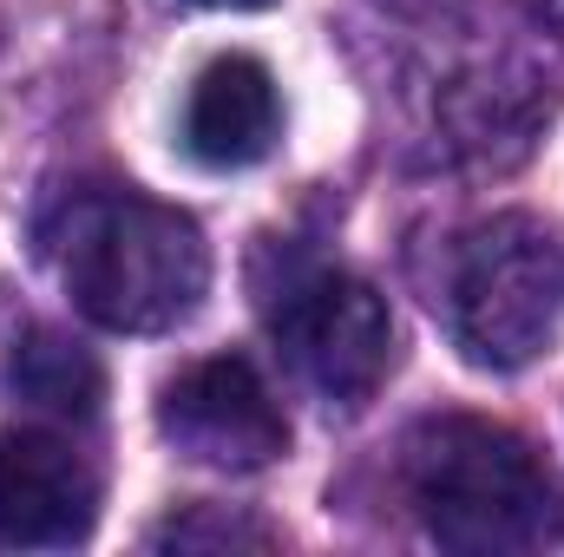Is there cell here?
<instances>
[{
  "label": "cell",
  "mask_w": 564,
  "mask_h": 557,
  "mask_svg": "<svg viewBox=\"0 0 564 557\" xmlns=\"http://www.w3.org/2000/svg\"><path fill=\"white\" fill-rule=\"evenodd\" d=\"M73 308L106 335H164L204 308L210 243L197 217L132 184H86L46 223Z\"/></svg>",
  "instance_id": "cell-1"
},
{
  "label": "cell",
  "mask_w": 564,
  "mask_h": 557,
  "mask_svg": "<svg viewBox=\"0 0 564 557\" xmlns=\"http://www.w3.org/2000/svg\"><path fill=\"white\" fill-rule=\"evenodd\" d=\"M408 492L426 538L466 557L545 551L564 538L558 466L512 426L479 414L421 419L408 439Z\"/></svg>",
  "instance_id": "cell-2"
},
{
  "label": "cell",
  "mask_w": 564,
  "mask_h": 557,
  "mask_svg": "<svg viewBox=\"0 0 564 557\" xmlns=\"http://www.w3.org/2000/svg\"><path fill=\"white\" fill-rule=\"evenodd\" d=\"M446 335L479 374H519L564 335V230L499 210L453 243Z\"/></svg>",
  "instance_id": "cell-3"
},
{
  "label": "cell",
  "mask_w": 564,
  "mask_h": 557,
  "mask_svg": "<svg viewBox=\"0 0 564 557\" xmlns=\"http://www.w3.org/2000/svg\"><path fill=\"white\" fill-rule=\"evenodd\" d=\"M270 328L289 368L328 401L361 407L394 368V315L381 288L348 270H295L270 295Z\"/></svg>",
  "instance_id": "cell-4"
},
{
  "label": "cell",
  "mask_w": 564,
  "mask_h": 557,
  "mask_svg": "<svg viewBox=\"0 0 564 557\" xmlns=\"http://www.w3.org/2000/svg\"><path fill=\"white\" fill-rule=\"evenodd\" d=\"M158 433L184 459L217 466V472H263L289 452L282 401L257 374V361H243V354L191 361L158 401Z\"/></svg>",
  "instance_id": "cell-5"
},
{
  "label": "cell",
  "mask_w": 564,
  "mask_h": 557,
  "mask_svg": "<svg viewBox=\"0 0 564 557\" xmlns=\"http://www.w3.org/2000/svg\"><path fill=\"white\" fill-rule=\"evenodd\" d=\"M99 479L93 466L33 426L0 433V551H73L93 538Z\"/></svg>",
  "instance_id": "cell-6"
},
{
  "label": "cell",
  "mask_w": 564,
  "mask_h": 557,
  "mask_svg": "<svg viewBox=\"0 0 564 557\" xmlns=\"http://www.w3.org/2000/svg\"><path fill=\"white\" fill-rule=\"evenodd\" d=\"M276 132H282V99H276V79H270L263 59L224 53V59H210L191 79V99H184V151L204 171L263 164L276 151Z\"/></svg>",
  "instance_id": "cell-7"
},
{
  "label": "cell",
  "mask_w": 564,
  "mask_h": 557,
  "mask_svg": "<svg viewBox=\"0 0 564 557\" xmlns=\"http://www.w3.org/2000/svg\"><path fill=\"white\" fill-rule=\"evenodd\" d=\"M7 387L40 407V414L59 419H93L106 401V368L93 361V348H79L73 335L59 328H26L13 341V361H7Z\"/></svg>",
  "instance_id": "cell-8"
},
{
  "label": "cell",
  "mask_w": 564,
  "mask_h": 557,
  "mask_svg": "<svg viewBox=\"0 0 564 557\" xmlns=\"http://www.w3.org/2000/svg\"><path fill=\"white\" fill-rule=\"evenodd\" d=\"M151 545H158V551H270L276 538H270V525H257V518H237V512H224V505H197V512L158 525Z\"/></svg>",
  "instance_id": "cell-9"
},
{
  "label": "cell",
  "mask_w": 564,
  "mask_h": 557,
  "mask_svg": "<svg viewBox=\"0 0 564 557\" xmlns=\"http://www.w3.org/2000/svg\"><path fill=\"white\" fill-rule=\"evenodd\" d=\"M191 7H217V13H263L276 0H191Z\"/></svg>",
  "instance_id": "cell-10"
},
{
  "label": "cell",
  "mask_w": 564,
  "mask_h": 557,
  "mask_svg": "<svg viewBox=\"0 0 564 557\" xmlns=\"http://www.w3.org/2000/svg\"><path fill=\"white\" fill-rule=\"evenodd\" d=\"M532 7H539V20H545V26H558V33H564V0H532Z\"/></svg>",
  "instance_id": "cell-11"
}]
</instances>
